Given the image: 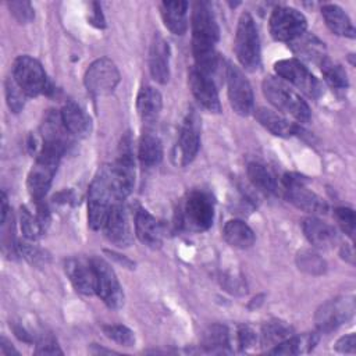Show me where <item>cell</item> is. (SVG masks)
<instances>
[{
  "instance_id": "obj_39",
  "label": "cell",
  "mask_w": 356,
  "mask_h": 356,
  "mask_svg": "<svg viewBox=\"0 0 356 356\" xmlns=\"http://www.w3.org/2000/svg\"><path fill=\"white\" fill-rule=\"evenodd\" d=\"M335 218H337L339 227L342 228V231L346 235H349L350 238H353L355 224H356L355 211L349 207H338V209H335Z\"/></svg>"
},
{
  "instance_id": "obj_22",
  "label": "cell",
  "mask_w": 356,
  "mask_h": 356,
  "mask_svg": "<svg viewBox=\"0 0 356 356\" xmlns=\"http://www.w3.org/2000/svg\"><path fill=\"white\" fill-rule=\"evenodd\" d=\"M135 232L143 245L153 249L161 246L163 232L160 222L145 209H139L135 214Z\"/></svg>"
},
{
  "instance_id": "obj_8",
  "label": "cell",
  "mask_w": 356,
  "mask_h": 356,
  "mask_svg": "<svg viewBox=\"0 0 356 356\" xmlns=\"http://www.w3.org/2000/svg\"><path fill=\"white\" fill-rule=\"evenodd\" d=\"M284 192L286 199L295 204L298 209L312 213V214H324L328 210L325 200L318 196L316 192L306 186V182L302 177L286 174L282 178Z\"/></svg>"
},
{
  "instance_id": "obj_1",
  "label": "cell",
  "mask_w": 356,
  "mask_h": 356,
  "mask_svg": "<svg viewBox=\"0 0 356 356\" xmlns=\"http://www.w3.org/2000/svg\"><path fill=\"white\" fill-rule=\"evenodd\" d=\"M117 202L111 182L110 165H103L95 175L88 192L89 227L95 231L102 229L113 204Z\"/></svg>"
},
{
  "instance_id": "obj_12",
  "label": "cell",
  "mask_w": 356,
  "mask_h": 356,
  "mask_svg": "<svg viewBox=\"0 0 356 356\" xmlns=\"http://www.w3.org/2000/svg\"><path fill=\"white\" fill-rule=\"evenodd\" d=\"M228 99L232 110L239 115H248L253 111V92L249 81L242 70L234 64H228L225 70Z\"/></svg>"
},
{
  "instance_id": "obj_40",
  "label": "cell",
  "mask_w": 356,
  "mask_h": 356,
  "mask_svg": "<svg viewBox=\"0 0 356 356\" xmlns=\"http://www.w3.org/2000/svg\"><path fill=\"white\" fill-rule=\"evenodd\" d=\"M17 248L19 249L21 254H22L26 260H29L32 264H39V263H43V261H44V254H43V252H42L38 246H35L33 243L24 241V242H21L19 245H17Z\"/></svg>"
},
{
  "instance_id": "obj_20",
  "label": "cell",
  "mask_w": 356,
  "mask_h": 356,
  "mask_svg": "<svg viewBox=\"0 0 356 356\" xmlns=\"http://www.w3.org/2000/svg\"><path fill=\"white\" fill-rule=\"evenodd\" d=\"M288 44L292 53L305 61L320 64L327 57L324 42L309 32H303Z\"/></svg>"
},
{
  "instance_id": "obj_29",
  "label": "cell",
  "mask_w": 356,
  "mask_h": 356,
  "mask_svg": "<svg viewBox=\"0 0 356 356\" xmlns=\"http://www.w3.org/2000/svg\"><path fill=\"white\" fill-rule=\"evenodd\" d=\"M318 337L316 334H302V335H291L282 342L274 345L270 350L273 355H300L310 352L317 343Z\"/></svg>"
},
{
  "instance_id": "obj_31",
  "label": "cell",
  "mask_w": 356,
  "mask_h": 356,
  "mask_svg": "<svg viewBox=\"0 0 356 356\" xmlns=\"http://www.w3.org/2000/svg\"><path fill=\"white\" fill-rule=\"evenodd\" d=\"M138 157L145 167L157 165L163 159V145L159 136L149 132L143 134L138 146Z\"/></svg>"
},
{
  "instance_id": "obj_30",
  "label": "cell",
  "mask_w": 356,
  "mask_h": 356,
  "mask_svg": "<svg viewBox=\"0 0 356 356\" xmlns=\"http://www.w3.org/2000/svg\"><path fill=\"white\" fill-rule=\"evenodd\" d=\"M248 177L254 188L267 195H275L280 191L275 175L260 163H250L248 165Z\"/></svg>"
},
{
  "instance_id": "obj_9",
  "label": "cell",
  "mask_w": 356,
  "mask_h": 356,
  "mask_svg": "<svg viewBox=\"0 0 356 356\" xmlns=\"http://www.w3.org/2000/svg\"><path fill=\"white\" fill-rule=\"evenodd\" d=\"M274 70L277 75L285 81L296 86L306 96L312 99H317L321 95V83L320 81L296 58H285L280 60L274 64Z\"/></svg>"
},
{
  "instance_id": "obj_32",
  "label": "cell",
  "mask_w": 356,
  "mask_h": 356,
  "mask_svg": "<svg viewBox=\"0 0 356 356\" xmlns=\"http://www.w3.org/2000/svg\"><path fill=\"white\" fill-rule=\"evenodd\" d=\"M320 68H321V74L324 76V81L332 88V89H337V90H343L348 88L349 85V81H348V74L345 71V68L330 60L328 57H325L320 64Z\"/></svg>"
},
{
  "instance_id": "obj_23",
  "label": "cell",
  "mask_w": 356,
  "mask_h": 356,
  "mask_svg": "<svg viewBox=\"0 0 356 356\" xmlns=\"http://www.w3.org/2000/svg\"><path fill=\"white\" fill-rule=\"evenodd\" d=\"M60 115L64 127L71 135H75L79 138L89 135L92 129V121H90V117L85 113V110L79 104L74 102H67L61 108Z\"/></svg>"
},
{
  "instance_id": "obj_34",
  "label": "cell",
  "mask_w": 356,
  "mask_h": 356,
  "mask_svg": "<svg viewBox=\"0 0 356 356\" xmlns=\"http://www.w3.org/2000/svg\"><path fill=\"white\" fill-rule=\"evenodd\" d=\"M203 345L210 352H225V348L229 345V334L222 325H211L203 338Z\"/></svg>"
},
{
  "instance_id": "obj_47",
  "label": "cell",
  "mask_w": 356,
  "mask_h": 356,
  "mask_svg": "<svg viewBox=\"0 0 356 356\" xmlns=\"http://www.w3.org/2000/svg\"><path fill=\"white\" fill-rule=\"evenodd\" d=\"M7 211H8V207H7V196H6V193L3 192V193H1V224H4V221H6Z\"/></svg>"
},
{
  "instance_id": "obj_21",
  "label": "cell",
  "mask_w": 356,
  "mask_h": 356,
  "mask_svg": "<svg viewBox=\"0 0 356 356\" xmlns=\"http://www.w3.org/2000/svg\"><path fill=\"white\" fill-rule=\"evenodd\" d=\"M302 229H303L307 241L313 246L320 248V249H328V248L334 246L338 241L335 228L316 217L305 218L302 222Z\"/></svg>"
},
{
  "instance_id": "obj_4",
  "label": "cell",
  "mask_w": 356,
  "mask_h": 356,
  "mask_svg": "<svg viewBox=\"0 0 356 356\" xmlns=\"http://www.w3.org/2000/svg\"><path fill=\"white\" fill-rule=\"evenodd\" d=\"M214 220V203L209 193L192 191L178 211V225L189 231H206Z\"/></svg>"
},
{
  "instance_id": "obj_3",
  "label": "cell",
  "mask_w": 356,
  "mask_h": 356,
  "mask_svg": "<svg viewBox=\"0 0 356 356\" xmlns=\"http://www.w3.org/2000/svg\"><path fill=\"white\" fill-rule=\"evenodd\" d=\"M266 99L281 113H285L299 122L310 120L307 103L285 81L278 76H267L261 83Z\"/></svg>"
},
{
  "instance_id": "obj_37",
  "label": "cell",
  "mask_w": 356,
  "mask_h": 356,
  "mask_svg": "<svg viewBox=\"0 0 356 356\" xmlns=\"http://www.w3.org/2000/svg\"><path fill=\"white\" fill-rule=\"evenodd\" d=\"M6 97H7V104L13 113H19L24 108L26 95L17 85L13 76L7 78L6 81Z\"/></svg>"
},
{
  "instance_id": "obj_5",
  "label": "cell",
  "mask_w": 356,
  "mask_h": 356,
  "mask_svg": "<svg viewBox=\"0 0 356 356\" xmlns=\"http://www.w3.org/2000/svg\"><path fill=\"white\" fill-rule=\"evenodd\" d=\"M235 54L241 65L248 71L260 67V39L256 22L249 13H242L235 33Z\"/></svg>"
},
{
  "instance_id": "obj_17",
  "label": "cell",
  "mask_w": 356,
  "mask_h": 356,
  "mask_svg": "<svg viewBox=\"0 0 356 356\" xmlns=\"http://www.w3.org/2000/svg\"><path fill=\"white\" fill-rule=\"evenodd\" d=\"M64 268L72 286L78 292L83 295L96 293V273L92 259L70 257L65 260Z\"/></svg>"
},
{
  "instance_id": "obj_35",
  "label": "cell",
  "mask_w": 356,
  "mask_h": 356,
  "mask_svg": "<svg viewBox=\"0 0 356 356\" xmlns=\"http://www.w3.org/2000/svg\"><path fill=\"white\" fill-rule=\"evenodd\" d=\"M19 224H21V231L24 234V236L28 241H35L40 236V234L43 232V225L40 224V221L38 220L36 214L33 216L29 210H26L25 207L21 209L19 213Z\"/></svg>"
},
{
  "instance_id": "obj_18",
  "label": "cell",
  "mask_w": 356,
  "mask_h": 356,
  "mask_svg": "<svg viewBox=\"0 0 356 356\" xmlns=\"http://www.w3.org/2000/svg\"><path fill=\"white\" fill-rule=\"evenodd\" d=\"M200 146L199 120L195 113H189L181 124L177 143V156L182 165L189 164L197 154Z\"/></svg>"
},
{
  "instance_id": "obj_41",
  "label": "cell",
  "mask_w": 356,
  "mask_h": 356,
  "mask_svg": "<svg viewBox=\"0 0 356 356\" xmlns=\"http://www.w3.org/2000/svg\"><path fill=\"white\" fill-rule=\"evenodd\" d=\"M299 259H300V261H299L300 268L307 270L309 273H314V268H318L320 273H321V270H324V261L316 253L303 252L299 256Z\"/></svg>"
},
{
  "instance_id": "obj_26",
  "label": "cell",
  "mask_w": 356,
  "mask_h": 356,
  "mask_svg": "<svg viewBox=\"0 0 356 356\" xmlns=\"http://www.w3.org/2000/svg\"><path fill=\"white\" fill-rule=\"evenodd\" d=\"M163 99L153 86H142L136 97V110L143 122H154L161 111Z\"/></svg>"
},
{
  "instance_id": "obj_11",
  "label": "cell",
  "mask_w": 356,
  "mask_h": 356,
  "mask_svg": "<svg viewBox=\"0 0 356 356\" xmlns=\"http://www.w3.org/2000/svg\"><path fill=\"white\" fill-rule=\"evenodd\" d=\"M307 22L305 15L292 7H277L270 15V33L275 40L289 43L303 32Z\"/></svg>"
},
{
  "instance_id": "obj_28",
  "label": "cell",
  "mask_w": 356,
  "mask_h": 356,
  "mask_svg": "<svg viewBox=\"0 0 356 356\" xmlns=\"http://www.w3.org/2000/svg\"><path fill=\"white\" fill-rule=\"evenodd\" d=\"M224 239L234 248L248 249L254 243V232L242 220H229L225 222L222 229Z\"/></svg>"
},
{
  "instance_id": "obj_27",
  "label": "cell",
  "mask_w": 356,
  "mask_h": 356,
  "mask_svg": "<svg viewBox=\"0 0 356 356\" xmlns=\"http://www.w3.org/2000/svg\"><path fill=\"white\" fill-rule=\"evenodd\" d=\"M321 15L328 29L345 38H355V26L348 14L337 4H324L321 7Z\"/></svg>"
},
{
  "instance_id": "obj_24",
  "label": "cell",
  "mask_w": 356,
  "mask_h": 356,
  "mask_svg": "<svg viewBox=\"0 0 356 356\" xmlns=\"http://www.w3.org/2000/svg\"><path fill=\"white\" fill-rule=\"evenodd\" d=\"M254 117L263 125L266 129H268L271 134L282 138H289L292 135H296L299 132V127L281 114L275 113L271 108L259 107L254 110Z\"/></svg>"
},
{
  "instance_id": "obj_38",
  "label": "cell",
  "mask_w": 356,
  "mask_h": 356,
  "mask_svg": "<svg viewBox=\"0 0 356 356\" xmlns=\"http://www.w3.org/2000/svg\"><path fill=\"white\" fill-rule=\"evenodd\" d=\"M10 13L14 15V18L19 22V24H28L33 19L35 13L32 8V4L29 1H10L7 3Z\"/></svg>"
},
{
  "instance_id": "obj_2",
  "label": "cell",
  "mask_w": 356,
  "mask_h": 356,
  "mask_svg": "<svg viewBox=\"0 0 356 356\" xmlns=\"http://www.w3.org/2000/svg\"><path fill=\"white\" fill-rule=\"evenodd\" d=\"M65 152V147L42 142L40 150L38 152L36 160L28 174L26 186L28 191L35 202L43 200L44 195L47 193L54 172L57 170L58 161Z\"/></svg>"
},
{
  "instance_id": "obj_42",
  "label": "cell",
  "mask_w": 356,
  "mask_h": 356,
  "mask_svg": "<svg viewBox=\"0 0 356 356\" xmlns=\"http://www.w3.org/2000/svg\"><path fill=\"white\" fill-rule=\"evenodd\" d=\"M256 341H257L256 332L250 327H248V325L239 327V330H238V342H239V346L242 349L253 346L256 343Z\"/></svg>"
},
{
  "instance_id": "obj_16",
  "label": "cell",
  "mask_w": 356,
  "mask_h": 356,
  "mask_svg": "<svg viewBox=\"0 0 356 356\" xmlns=\"http://www.w3.org/2000/svg\"><path fill=\"white\" fill-rule=\"evenodd\" d=\"M102 229L106 238L118 248H127L132 243V231L122 202L113 204Z\"/></svg>"
},
{
  "instance_id": "obj_46",
  "label": "cell",
  "mask_w": 356,
  "mask_h": 356,
  "mask_svg": "<svg viewBox=\"0 0 356 356\" xmlns=\"http://www.w3.org/2000/svg\"><path fill=\"white\" fill-rule=\"evenodd\" d=\"M93 7H95V11H93V13H95V17L92 18V22H93V24L96 22L97 26H103V22H104V21H103V15H102V13H100L102 8H100V6H99L97 3H93Z\"/></svg>"
},
{
  "instance_id": "obj_13",
  "label": "cell",
  "mask_w": 356,
  "mask_h": 356,
  "mask_svg": "<svg viewBox=\"0 0 356 356\" xmlns=\"http://www.w3.org/2000/svg\"><path fill=\"white\" fill-rule=\"evenodd\" d=\"M355 313V300L352 296H342L323 303L314 316L317 328L321 332H330L346 323Z\"/></svg>"
},
{
  "instance_id": "obj_19",
  "label": "cell",
  "mask_w": 356,
  "mask_h": 356,
  "mask_svg": "<svg viewBox=\"0 0 356 356\" xmlns=\"http://www.w3.org/2000/svg\"><path fill=\"white\" fill-rule=\"evenodd\" d=\"M149 71L159 83H165L170 79V47L160 35H154L150 44Z\"/></svg>"
},
{
  "instance_id": "obj_25",
  "label": "cell",
  "mask_w": 356,
  "mask_h": 356,
  "mask_svg": "<svg viewBox=\"0 0 356 356\" xmlns=\"http://www.w3.org/2000/svg\"><path fill=\"white\" fill-rule=\"evenodd\" d=\"M188 1H163L160 4L164 25L175 35H184L188 29Z\"/></svg>"
},
{
  "instance_id": "obj_14",
  "label": "cell",
  "mask_w": 356,
  "mask_h": 356,
  "mask_svg": "<svg viewBox=\"0 0 356 356\" xmlns=\"http://www.w3.org/2000/svg\"><path fill=\"white\" fill-rule=\"evenodd\" d=\"M96 273V295L110 307L118 309L124 303V292L114 270L103 259H92Z\"/></svg>"
},
{
  "instance_id": "obj_33",
  "label": "cell",
  "mask_w": 356,
  "mask_h": 356,
  "mask_svg": "<svg viewBox=\"0 0 356 356\" xmlns=\"http://www.w3.org/2000/svg\"><path fill=\"white\" fill-rule=\"evenodd\" d=\"M291 327L280 320H271L264 324L261 331V342L264 345H277L291 337Z\"/></svg>"
},
{
  "instance_id": "obj_45",
  "label": "cell",
  "mask_w": 356,
  "mask_h": 356,
  "mask_svg": "<svg viewBox=\"0 0 356 356\" xmlns=\"http://www.w3.org/2000/svg\"><path fill=\"white\" fill-rule=\"evenodd\" d=\"M0 353H1L3 356H11V353L18 355V352L10 345V342H8L4 337H3L1 341H0Z\"/></svg>"
},
{
  "instance_id": "obj_6",
  "label": "cell",
  "mask_w": 356,
  "mask_h": 356,
  "mask_svg": "<svg viewBox=\"0 0 356 356\" xmlns=\"http://www.w3.org/2000/svg\"><path fill=\"white\" fill-rule=\"evenodd\" d=\"M192 51L216 49L220 29L213 8L206 1H196L192 6Z\"/></svg>"
},
{
  "instance_id": "obj_36",
  "label": "cell",
  "mask_w": 356,
  "mask_h": 356,
  "mask_svg": "<svg viewBox=\"0 0 356 356\" xmlns=\"http://www.w3.org/2000/svg\"><path fill=\"white\" fill-rule=\"evenodd\" d=\"M104 335L122 346H132L135 343L134 332L122 324H108L102 327Z\"/></svg>"
},
{
  "instance_id": "obj_15",
  "label": "cell",
  "mask_w": 356,
  "mask_h": 356,
  "mask_svg": "<svg viewBox=\"0 0 356 356\" xmlns=\"http://www.w3.org/2000/svg\"><path fill=\"white\" fill-rule=\"evenodd\" d=\"M188 82L192 95L203 108L210 113H220L221 104L213 78L203 74L196 67H192L188 74Z\"/></svg>"
},
{
  "instance_id": "obj_7",
  "label": "cell",
  "mask_w": 356,
  "mask_h": 356,
  "mask_svg": "<svg viewBox=\"0 0 356 356\" xmlns=\"http://www.w3.org/2000/svg\"><path fill=\"white\" fill-rule=\"evenodd\" d=\"M26 97H35L47 90V78L42 64L31 56H19L13 64V75Z\"/></svg>"
},
{
  "instance_id": "obj_10",
  "label": "cell",
  "mask_w": 356,
  "mask_h": 356,
  "mask_svg": "<svg viewBox=\"0 0 356 356\" xmlns=\"http://www.w3.org/2000/svg\"><path fill=\"white\" fill-rule=\"evenodd\" d=\"M83 81L90 95L106 96L118 85L120 72L114 61L107 57H102L88 67Z\"/></svg>"
},
{
  "instance_id": "obj_43",
  "label": "cell",
  "mask_w": 356,
  "mask_h": 356,
  "mask_svg": "<svg viewBox=\"0 0 356 356\" xmlns=\"http://www.w3.org/2000/svg\"><path fill=\"white\" fill-rule=\"evenodd\" d=\"M356 346V338L355 334H348L345 337H341L335 343V350L341 353H355Z\"/></svg>"
},
{
  "instance_id": "obj_44",
  "label": "cell",
  "mask_w": 356,
  "mask_h": 356,
  "mask_svg": "<svg viewBox=\"0 0 356 356\" xmlns=\"http://www.w3.org/2000/svg\"><path fill=\"white\" fill-rule=\"evenodd\" d=\"M36 355H61L63 350L58 348V345L53 339H44L40 342L35 350Z\"/></svg>"
}]
</instances>
